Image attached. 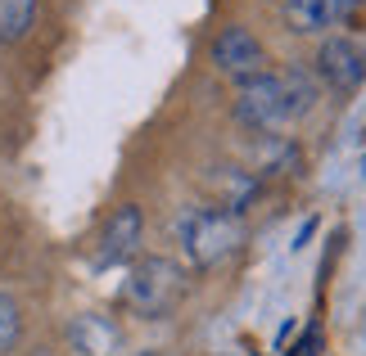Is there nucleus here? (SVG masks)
Here are the masks:
<instances>
[{
    "mask_svg": "<svg viewBox=\"0 0 366 356\" xmlns=\"http://www.w3.org/2000/svg\"><path fill=\"white\" fill-rule=\"evenodd\" d=\"M140 235H145V212L136 203H122L104 217L100 235H95V270L109 266H132L140 258Z\"/></svg>",
    "mask_w": 366,
    "mask_h": 356,
    "instance_id": "nucleus-5",
    "label": "nucleus"
},
{
    "mask_svg": "<svg viewBox=\"0 0 366 356\" xmlns=\"http://www.w3.org/2000/svg\"><path fill=\"white\" fill-rule=\"evenodd\" d=\"M36 5L41 0H0V46H19L36 27Z\"/></svg>",
    "mask_w": 366,
    "mask_h": 356,
    "instance_id": "nucleus-10",
    "label": "nucleus"
},
{
    "mask_svg": "<svg viewBox=\"0 0 366 356\" xmlns=\"http://www.w3.org/2000/svg\"><path fill=\"white\" fill-rule=\"evenodd\" d=\"M208 59H213V68L222 77H231L235 86L267 73V50H262V41L253 36L244 23H227V27H222V32L213 36V46H208Z\"/></svg>",
    "mask_w": 366,
    "mask_h": 356,
    "instance_id": "nucleus-4",
    "label": "nucleus"
},
{
    "mask_svg": "<svg viewBox=\"0 0 366 356\" xmlns=\"http://www.w3.org/2000/svg\"><path fill=\"white\" fill-rule=\"evenodd\" d=\"M353 9L357 0H280V19L294 36H326Z\"/></svg>",
    "mask_w": 366,
    "mask_h": 356,
    "instance_id": "nucleus-9",
    "label": "nucleus"
},
{
    "mask_svg": "<svg viewBox=\"0 0 366 356\" xmlns=\"http://www.w3.org/2000/svg\"><path fill=\"white\" fill-rule=\"evenodd\" d=\"M290 356H321V330L312 325V330H303V338L290 347Z\"/></svg>",
    "mask_w": 366,
    "mask_h": 356,
    "instance_id": "nucleus-12",
    "label": "nucleus"
},
{
    "mask_svg": "<svg viewBox=\"0 0 366 356\" xmlns=\"http://www.w3.org/2000/svg\"><path fill=\"white\" fill-rule=\"evenodd\" d=\"M317 81L335 95H353L366 81V50L348 36H330L317 50Z\"/></svg>",
    "mask_w": 366,
    "mask_h": 356,
    "instance_id": "nucleus-7",
    "label": "nucleus"
},
{
    "mask_svg": "<svg viewBox=\"0 0 366 356\" xmlns=\"http://www.w3.org/2000/svg\"><path fill=\"white\" fill-rule=\"evenodd\" d=\"M190 293V270L177 258H163V253H145L127 266L118 302L140 320H167L172 311L186 302Z\"/></svg>",
    "mask_w": 366,
    "mask_h": 356,
    "instance_id": "nucleus-2",
    "label": "nucleus"
},
{
    "mask_svg": "<svg viewBox=\"0 0 366 356\" xmlns=\"http://www.w3.org/2000/svg\"><path fill=\"white\" fill-rule=\"evenodd\" d=\"M19 338H23V307L9 293H0V356L19 347Z\"/></svg>",
    "mask_w": 366,
    "mask_h": 356,
    "instance_id": "nucleus-11",
    "label": "nucleus"
},
{
    "mask_svg": "<svg viewBox=\"0 0 366 356\" xmlns=\"http://www.w3.org/2000/svg\"><path fill=\"white\" fill-rule=\"evenodd\" d=\"M68 347L73 356H127V334L118 330V320L100 316V311H81L68 320Z\"/></svg>",
    "mask_w": 366,
    "mask_h": 356,
    "instance_id": "nucleus-8",
    "label": "nucleus"
},
{
    "mask_svg": "<svg viewBox=\"0 0 366 356\" xmlns=\"http://www.w3.org/2000/svg\"><path fill=\"white\" fill-rule=\"evenodd\" d=\"M244 239H249V230H244L240 212L204 203V208H186L177 217V244H181V253H186V262L194 270H208V266L227 262L231 253L244 248Z\"/></svg>",
    "mask_w": 366,
    "mask_h": 356,
    "instance_id": "nucleus-3",
    "label": "nucleus"
},
{
    "mask_svg": "<svg viewBox=\"0 0 366 356\" xmlns=\"http://www.w3.org/2000/svg\"><path fill=\"white\" fill-rule=\"evenodd\" d=\"M312 235H317V217H312V221H307V225H303V230H299V235H294V248H307V239H312Z\"/></svg>",
    "mask_w": 366,
    "mask_h": 356,
    "instance_id": "nucleus-13",
    "label": "nucleus"
},
{
    "mask_svg": "<svg viewBox=\"0 0 366 356\" xmlns=\"http://www.w3.org/2000/svg\"><path fill=\"white\" fill-rule=\"evenodd\" d=\"M317 99H321L317 73L303 68V63H294L285 73H262L253 81H240V86H235L231 118L253 136H276L280 126H290L294 118L312 113Z\"/></svg>",
    "mask_w": 366,
    "mask_h": 356,
    "instance_id": "nucleus-1",
    "label": "nucleus"
},
{
    "mask_svg": "<svg viewBox=\"0 0 366 356\" xmlns=\"http://www.w3.org/2000/svg\"><path fill=\"white\" fill-rule=\"evenodd\" d=\"M362 5H366V0H362Z\"/></svg>",
    "mask_w": 366,
    "mask_h": 356,
    "instance_id": "nucleus-14",
    "label": "nucleus"
},
{
    "mask_svg": "<svg viewBox=\"0 0 366 356\" xmlns=\"http://www.w3.org/2000/svg\"><path fill=\"white\" fill-rule=\"evenodd\" d=\"M199 190L213 208H227V212H240L253 208L262 198V176L253 167H240V163H217L199 176Z\"/></svg>",
    "mask_w": 366,
    "mask_h": 356,
    "instance_id": "nucleus-6",
    "label": "nucleus"
}]
</instances>
